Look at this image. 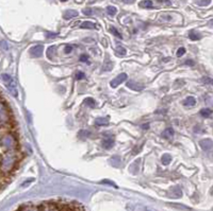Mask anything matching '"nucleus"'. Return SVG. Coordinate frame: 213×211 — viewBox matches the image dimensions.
<instances>
[{
  "label": "nucleus",
  "instance_id": "1",
  "mask_svg": "<svg viewBox=\"0 0 213 211\" xmlns=\"http://www.w3.org/2000/svg\"><path fill=\"white\" fill-rule=\"evenodd\" d=\"M1 78H2V80L5 81V83L8 85V88H9L10 90L12 91L13 95H15V97H16V95H17V90H16V84H15L14 80L12 79L10 75H8V74H2V75H1Z\"/></svg>",
  "mask_w": 213,
  "mask_h": 211
},
{
  "label": "nucleus",
  "instance_id": "2",
  "mask_svg": "<svg viewBox=\"0 0 213 211\" xmlns=\"http://www.w3.org/2000/svg\"><path fill=\"white\" fill-rule=\"evenodd\" d=\"M199 145L205 152H213V141L211 139H202L199 141Z\"/></svg>",
  "mask_w": 213,
  "mask_h": 211
},
{
  "label": "nucleus",
  "instance_id": "3",
  "mask_svg": "<svg viewBox=\"0 0 213 211\" xmlns=\"http://www.w3.org/2000/svg\"><path fill=\"white\" fill-rule=\"evenodd\" d=\"M127 78H128V75H127L126 73H120V75H117V77L115 78L114 80H112V81H111L110 85L112 86L113 88H115V87H117V86L120 85L122 83H124V82L127 80Z\"/></svg>",
  "mask_w": 213,
  "mask_h": 211
},
{
  "label": "nucleus",
  "instance_id": "4",
  "mask_svg": "<svg viewBox=\"0 0 213 211\" xmlns=\"http://www.w3.org/2000/svg\"><path fill=\"white\" fill-rule=\"evenodd\" d=\"M43 50H44V46L43 45L34 46L30 49V55L32 57H41L43 55Z\"/></svg>",
  "mask_w": 213,
  "mask_h": 211
},
{
  "label": "nucleus",
  "instance_id": "5",
  "mask_svg": "<svg viewBox=\"0 0 213 211\" xmlns=\"http://www.w3.org/2000/svg\"><path fill=\"white\" fill-rule=\"evenodd\" d=\"M127 87H129L130 89L132 90H135V91H141L142 89H144V86L140 83H136V82H133V81H129L127 82Z\"/></svg>",
  "mask_w": 213,
  "mask_h": 211
},
{
  "label": "nucleus",
  "instance_id": "6",
  "mask_svg": "<svg viewBox=\"0 0 213 211\" xmlns=\"http://www.w3.org/2000/svg\"><path fill=\"white\" fill-rule=\"evenodd\" d=\"M101 144H102V148H105V150H109V148H111L113 145H114V138H113V137H105V138H103Z\"/></svg>",
  "mask_w": 213,
  "mask_h": 211
},
{
  "label": "nucleus",
  "instance_id": "7",
  "mask_svg": "<svg viewBox=\"0 0 213 211\" xmlns=\"http://www.w3.org/2000/svg\"><path fill=\"white\" fill-rule=\"evenodd\" d=\"M76 16H78V12L76 11V10H67V11L64 13L63 18L66 19V20H68V19H72Z\"/></svg>",
  "mask_w": 213,
  "mask_h": 211
},
{
  "label": "nucleus",
  "instance_id": "8",
  "mask_svg": "<svg viewBox=\"0 0 213 211\" xmlns=\"http://www.w3.org/2000/svg\"><path fill=\"white\" fill-rule=\"evenodd\" d=\"M169 195H171V197H175V198L176 197H181V195H182L181 189L179 187H173L169 191Z\"/></svg>",
  "mask_w": 213,
  "mask_h": 211
},
{
  "label": "nucleus",
  "instance_id": "9",
  "mask_svg": "<svg viewBox=\"0 0 213 211\" xmlns=\"http://www.w3.org/2000/svg\"><path fill=\"white\" fill-rule=\"evenodd\" d=\"M173 136H174V130L171 127L166 128V130L162 133V137H164L165 139H172Z\"/></svg>",
  "mask_w": 213,
  "mask_h": 211
},
{
  "label": "nucleus",
  "instance_id": "10",
  "mask_svg": "<svg viewBox=\"0 0 213 211\" xmlns=\"http://www.w3.org/2000/svg\"><path fill=\"white\" fill-rule=\"evenodd\" d=\"M80 28L82 29H96V25L92 21H83L80 25Z\"/></svg>",
  "mask_w": 213,
  "mask_h": 211
},
{
  "label": "nucleus",
  "instance_id": "11",
  "mask_svg": "<svg viewBox=\"0 0 213 211\" xmlns=\"http://www.w3.org/2000/svg\"><path fill=\"white\" fill-rule=\"evenodd\" d=\"M183 104L185 106H194L196 104V100H195V98L193 97H187L184 101H183Z\"/></svg>",
  "mask_w": 213,
  "mask_h": 211
},
{
  "label": "nucleus",
  "instance_id": "12",
  "mask_svg": "<svg viewBox=\"0 0 213 211\" xmlns=\"http://www.w3.org/2000/svg\"><path fill=\"white\" fill-rule=\"evenodd\" d=\"M172 161V156L169 154H163L161 157V163H163L164 166L169 165V163Z\"/></svg>",
  "mask_w": 213,
  "mask_h": 211
},
{
  "label": "nucleus",
  "instance_id": "13",
  "mask_svg": "<svg viewBox=\"0 0 213 211\" xmlns=\"http://www.w3.org/2000/svg\"><path fill=\"white\" fill-rule=\"evenodd\" d=\"M83 103H84V105H87V106L93 107V108L96 106V102H95V100L92 99V98H85L84 100H83Z\"/></svg>",
  "mask_w": 213,
  "mask_h": 211
},
{
  "label": "nucleus",
  "instance_id": "14",
  "mask_svg": "<svg viewBox=\"0 0 213 211\" xmlns=\"http://www.w3.org/2000/svg\"><path fill=\"white\" fill-rule=\"evenodd\" d=\"M152 5H154V3L151 0H144V1L140 2V7H145V9H150V7H152Z\"/></svg>",
  "mask_w": 213,
  "mask_h": 211
},
{
  "label": "nucleus",
  "instance_id": "15",
  "mask_svg": "<svg viewBox=\"0 0 213 211\" xmlns=\"http://www.w3.org/2000/svg\"><path fill=\"white\" fill-rule=\"evenodd\" d=\"M189 37H190V40H198L202 38V35L196 33L195 31H191V32L189 33Z\"/></svg>",
  "mask_w": 213,
  "mask_h": 211
},
{
  "label": "nucleus",
  "instance_id": "16",
  "mask_svg": "<svg viewBox=\"0 0 213 211\" xmlns=\"http://www.w3.org/2000/svg\"><path fill=\"white\" fill-rule=\"evenodd\" d=\"M95 123H96V125H108L109 120L108 118H98L95 121Z\"/></svg>",
  "mask_w": 213,
  "mask_h": 211
},
{
  "label": "nucleus",
  "instance_id": "17",
  "mask_svg": "<svg viewBox=\"0 0 213 211\" xmlns=\"http://www.w3.org/2000/svg\"><path fill=\"white\" fill-rule=\"evenodd\" d=\"M200 115L202 117H205V118H208V117H210L212 115V110L210 108H204L200 110Z\"/></svg>",
  "mask_w": 213,
  "mask_h": 211
},
{
  "label": "nucleus",
  "instance_id": "18",
  "mask_svg": "<svg viewBox=\"0 0 213 211\" xmlns=\"http://www.w3.org/2000/svg\"><path fill=\"white\" fill-rule=\"evenodd\" d=\"M107 12H108L109 15H111V16H114V15L116 14L117 9L115 7H113V5H109V7H107Z\"/></svg>",
  "mask_w": 213,
  "mask_h": 211
},
{
  "label": "nucleus",
  "instance_id": "19",
  "mask_svg": "<svg viewBox=\"0 0 213 211\" xmlns=\"http://www.w3.org/2000/svg\"><path fill=\"white\" fill-rule=\"evenodd\" d=\"M54 50H56V47H49V48H48V50H47V56H48V57L50 58V60H52V58H53V53H54Z\"/></svg>",
  "mask_w": 213,
  "mask_h": 211
},
{
  "label": "nucleus",
  "instance_id": "20",
  "mask_svg": "<svg viewBox=\"0 0 213 211\" xmlns=\"http://www.w3.org/2000/svg\"><path fill=\"white\" fill-rule=\"evenodd\" d=\"M116 53L118 54V55H126L127 53V50L125 48H123V47H117L116 48Z\"/></svg>",
  "mask_w": 213,
  "mask_h": 211
},
{
  "label": "nucleus",
  "instance_id": "21",
  "mask_svg": "<svg viewBox=\"0 0 213 211\" xmlns=\"http://www.w3.org/2000/svg\"><path fill=\"white\" fill-rule=\"evenodd\" d=\"M110 32H111V33H113V34H114L115 36L118 37V38H123V36H122V35H120V33L118 32V31H117L116 29L114 28V27H111V28H110Z\"/></svg>",
  "mask_w": 213,
  "mask_h": 211
},
{
  "label": "nucleus",
  "instance_id": "22",
  "mask_svg": "<svg viewBox=\"0 0 213 211\" xmlns=\"http://www.w3.org/2000/svg\"><path fill=\"white\" fill-rule=\"evenodd\" d=\"M211 2V0H199L197 4L200 5V7H206V5H209Z\"/></svg>",
  "mask_w": 213,
  "mask_h": 211
},
{
  "label": "nucleus",
  "instance_id": "23",
  "mask_svg": "<svg viewBox=\"0 0 213 211\" xmlns=\"http://www.w3.org/2000/svg\"><path fill=\"white\" fill-rule=\"evenodd\" d=\"M184 53H185V49L182 48V47H181V48H179L178 50H177V56H178V57H181V56H182Z\"/></svg>",
  "mask_w": 213,
  "mask_h": 211
},
{
  "label": "nucleus",
  "instance_id": "24",
  "mask_svg": "<svg viewBox=\"0 0 213 211\" xmlns=\"http://www.w3.org/2000/svg\"><path fill=\"white\" fill-rule=\"evenodd\" d=\"M82 13H83L84 15H87V16H90V15L93 14V10H92V9H89V7H87V9L82 10Z\"/></svg>",
  "mask_w": 213,
  "mask_h": 211
},
{
  "label": "nucleus",
  "instance_id": "25",
  "mask_svg": "<svg viewBox=\"0 0 213 211\" xmlns=\"http://www.w3.org/2000/svg\"><path fill=\"white\" fill-rule=\"evenodd\" d=\"M58 33H54V32H47L46 33V37L47 38H56Z\"/></svg>",
  "mask_w": 213,
  "mask_h": 211
},
{
  "label": "nucleus",
  "instance_id": "26",
  "mask_svg": "<svg viewBox=\"0 0 213 211\" xmlns=\"http://www.w3.org/2000/svg\"><path fill=\"white\" fill-rule=\"evenodd\" d=\"M84 73L83 72H81V71H78L77 73H76V79L77 80H82V79H84Z\"/></svg>",
  "mask_w": 213,
  "mask_h": 211
},
{
  "label": "nucleus",
  "instance_id": "27",
  "mask_svg": "<svg viewBox=\"0 0 213 211\" xmlns=\"http://www.w3.org/2000/svg\"><path fill=\"white\" fill-rule=\"evenodd\" d=\"M101 183H107V185L113 186V187H114V188H117V186L115 185L114 183H112V181H110V180H102V181H101Z\"/></svg>",
  "mask_w": 213,
  "mask_h": 211
},
{
  "label": "nucleus",
  "instance_id": "28",
  "mask_svg": "<svg viewBox=\"0 0 213 211\" xmlns=\"http://www.w3.org/2000/svg\"><path fill=\"white\" fill-rule=\"evenodd\" d=\"M72 50H73V47H72V46H66L65 47V52H66V53H70V52H72Z\"/></svg>",
  "mask_w": 213,
  "mask_h": 211
},
{
  "label": "nucleus",
  "instance_id": "29",
  "mask_svg": "<svg viewBox=\"0 0 213 211\" xmlns=\"http://www.w3.org/2000/svg\"><path fill=\"white\" fill-rule=\"evenodd\" d=\"M87 60H89V56L87 55H81V57H80L81 62H87Z\"/></svg>",
  "mask_w": 213,
  "mask_h": 211
},
{
  "label": "nucleus",
  "instance_id": "30",
  "mask_svg": "<svg viewBox=\"0 0 213 211\" xmlns=\"http://www.w3.org/2000/svg\"><path fill=\"white\" fill-rule=\"evenodd\" d=\"M185 64H187V65L193 66V65H194V62H193V60H187V62H185Z\"/></svg>",
  "mask_w": 213,
  "mask_h": 211
},
{
  "label": "nucleus",
  "instance_id": "31",
  "mask_svg": "<svg viewBox=\"0 0 213 211\" xmlns=\"http://www.w3.org/2000/svg\"><path fill=\"white\" fill-rule=\"evenodd\" d=\"M125 3H133L134 2V0H123Z\"/></svg>",
  "mask_w": 213,
  "mask_h": 211
},
{
  "label": "nucleus",
  "instance_id": "32",
  "mask_svg": "<svg viewBox=\"0 0 213 211\" xmlns=\"http://www.w3.org/2000/svg\"><path fill=\"white\" fill-rule=\"evenodd\" d=\"M148 126H149V125H148V124H145V125H143V126H142V127H144V130H147Z\"/></svg>",
  "mask_w": 213,
  "mask_h": 211
},
{
  "label": "nucleus",
  "instance_id": "33",
  "mask_svg": "<svg viewBox=\"0 0 213 211\" xmlns=\"http://www.w3.org/2000/svg\"><path fill=\"white\" fill-rule=\"evenodd\" d=\"M160 2H169V0H159Z\"/></svg>",
  "mask_w": 213,
  "mask_h": 211
},
{
  "label": "nucleus",
  "instance_id": "34",
  "mask_svg": "<svg viewBox=\"0 0 213 211\" xmlns=\"http://www.w3.org/2000/svg\"><path fill=\"white\" fill-rule=\"evenodd\" d=\"M209 26L213 27V20H211V21H210V22H209Z\"/></svg>",
  "mask_w": 213,
  "mask_h": 211
},
{
  "label": "nucleus",
  "instance_id": "35",
  "mask_svg": "<svg viewBox=\"0 0 213 211\" xmlns=\"http://www.w3.org/2000/svg\"><path fill=\"white\" fill-rule=\"evenodd\" d=\"M61 1H63V2H64V1H67V0H61Z\"/></svg>",
  "mask_w": 213,
  "mask_h": 211
}]
</instances>
